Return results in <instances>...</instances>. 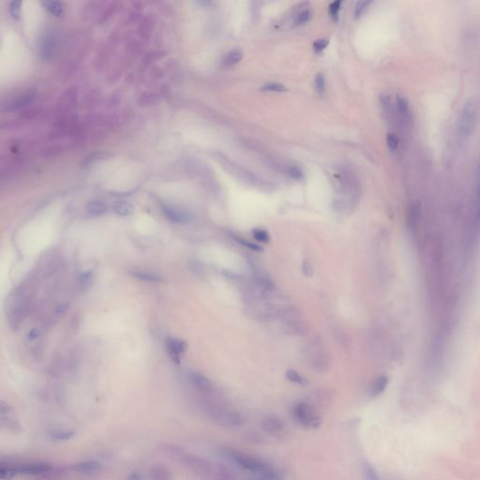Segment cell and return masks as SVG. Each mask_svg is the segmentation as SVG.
Masks as SVG:
<instances>
[{"label": "cell", "mask_w": 480, "mask_h": 480, "mask_svg": "<svg viewBox=\"0 0 480 480\" xmlns=\"http://www.w3.org/2000/svg\"><path fill=\"white\" fill-rule=\"evenodd\" d=\"M371 4V1H359L356 3L354 8V16L359 17L367 10V8Z\"/></svg>", "instance_id": "38"}, {"label": "cell", "mask_w": 480, "mask_h": 480, "mask_svg": "<svg viewBox=\"0 0 480 480\" xmlns=\"http://www.w3.org/2000/svg\"><path fill=\"white\" fill-rule=\"evenodd\" d=\"M235 240H236V241H238V242L240 243V245H242V246L246 247L247 249H249V250H251V251H253V252H260V251H262V250H263V249H262L259 245L254 244V243L251 242V241H249V240H244V239H242V238H239V237L235 238Z\"/></svg>", "instance_id": "37"}, {"label": "cell", "mask_w": 480, "mask_h": 480, "mask_svg": "<svg viewBox=\"0 0 480 480\" xmlns=\"http://www.w3.org/2000/svg\"><path fill=\"white\" fill-rule=\"evenodd\" d=\"M107 156H108V154H106V153H96V154H93V155L89 156V158H87V160L85 161V165H92L93 163H96L97 161L104 160Z\"/></svg>", "instance_id": "40"}, {"label": "cell", "mask_w": 480, "mask_h": 480, "mask_svg": "<svg viewBox=\"0 0 480 480\" xmlns=\"http://www.w3.org/2000/svg\"><path fill=\"white\" fill-rule=\"evenodd\" d=\"M90 280H91V275H89V274H84L82 276V282H83V284L89 285Z\"/></svg>", "instance_id": "45"}, {"label": "cell", "mask_w": 480, "mask_h": 480, "mask_svg": "<svg viewBox=\"0 0 480 480\" xmlns=\"http://www.w3.org/2000/svg\"><path fill=\"white\" fill-rule=\"evenodd\" d=\"M261 90L264 92H285L287 91V89L277 82H269L265 84Z\"/></svg>", "instance_id": "30"}, {"label": "cell", "mask_w": 480, "mask_h": 480, "mask_svg": "<svg viewBox=\"0 0 480 480\" xmlns=\"http://www.w3.org/2000/svg\"><path fill=\"white\" fill-rule=\"evenodd\" d=\"M479 116V106L475 101H469L463 105L457 120V143L463 144L476 128Z\"/></svg>", "instance_id": "3"}, {"label": "cell", "mask_w": 480, "mask_h": 480, "mask_svg": "<svg viewBox=\"0 0 480 480\" xmlns=\"http://www.w3.org/2000/svg\"><path fill=\"white\" fill-rule=\"evenodd\" d=\"M73 470L75 471L79 474H84V475H89V474H94L97 472H100L101 469V464L97 461H83L76 462L73 466Z\"/></svg>", "instance_id": "13"}, {"label": "cell", "mask_w": 480, "mask_h": 480, "mask_svg": "<svg viewBox=\"0 0 480 480\" xmlns=\"http://www.w3.org/2000/svg\"><path fill=\"white\" fill-rule=\"evenodd\" d=\"M262 429L272 436H281L286 432L284 421L277 416H266L261 421Z\"/></svg>", "instance_id": "9"}, {"label": "cell", "mask_w": 480, "mask_h": 480, "mask_svg": "<svg viewBox=\"0 0 480 480\" xmlns=\"http://www.w3.org/2000/svg\"><path fill=\"white\" fill-rule=\"evenodd\" d=\"M52 470L50 464L45 462H29L24 463L16 468L18 474L25 476H44L49 474Z\"/></svg>", "instance_id": "10"}, {"label": "cell", "mask_w": 480, "mask_h": 480, "mask_svg": "<svg viewBox=\"0 0 480 480\" xmlns=\"http://www.w3.org/2000/svg\"><path fill=\"white\" fill-rule=\"evenodd\" d=\"M163 210H164V213L165 215L173 222H176V223H183V222H188L189 221H190L191 219V216L189 213L183 211V210H180L178 208H176V207H172V206H168V205H165L163 207Z\"/></svg>", "instance_id": "12"}, {"label": "cell", "mask_w": 480, "mask_h": 480, "mask_svg": "<svg viewBox=\"0 0 480 480\" xmlns=\"http://www.w3.org/2000/svg\"><path fill=\"white\" fill-rule=\"evenodd\" d=\"M127 480H143V477L138 472H132L128 476Z\"/></svg>", "instance_id": "44"}, {"label": "cell", "mask_w": 480, "mask_h": 480, "mask_svg": "<svg viewBox=\"0 0 480 480\" xmlns=\"http://www.w3.org/2000/svg\"><path fill=\"white\" fill-rule=\"evenodd\" d=\"M113 210L114 213H116L118 216L122 217H128L131 216L134 212L133 206L126 202H115L113 204Z\"/></svg>", "instance_id": "21"}, {"label": "cell", "mask_w": 480, "mask_h": 480, "mask_svg": "<svg viewBox=\"0 0 480 480\" xmlns=\"http://www.w3.org/2000/svg\"><path fill=\"white\" fill-rule=\"evenodd\" d=\"M252 234L253 238L260 243L267 244L270 241L269 233L263 228H254L252 231Z\"/></svg>", "instance_id": "26"}, {"label": "cell", "mask_w": 480, "mask_h": 480, "mask_svg": "<svg viewBox=\"0 0 480 480\" xmlns=\"http://www.w3.org/2000/svg\"><path fill=\"white\" fill-rule=\"evenodd\" d=\"M315 88L318 94L324 95L326 92V79L322 74H318L315 77Z\"/></svg>", "instance_id": "36"}, {"label": "cell", "mask_w": 480, "mask_h": 480, "mask_svg": "<svg viewBox=\"0 0 480 480\" xmlns=\"http://www.w3.org/2000/svg\"><path fill=\"white\" fill-rule=\"evenodd\" d=\"M46 9L50 12L52 14L54 15H56V16H59L63 13V5L59 2H56V1H48V2H45L44 3Z\"/></svg>", "instance_id": "29"}, {"label": "cell", "mask_w": 480, "mask_h": 480, "mask_svg": "<svg viewBox=\"0 0 480 480\" xmlns=\"http://www.w3.org/2000/svg\"><path fill=\"white\" fill-rule=\"evenodd\" d=\"M190 381L194 388L204 396H211L214 393V386L211 381L200 373H191Z\"/></svg>", "instance_id": "11"}, {"label": "cell", "mask_w": 480, "mask_h": 480, "mask_svg": "<svg viewBox=\"0 0 480 480\" xmlns=\"http://www.w3.org/2000/svg\"><path fill=\"white\" fill-rule=\"evenodd\" d=\"M152 480H172L171 471L162 464H157L150 470Z\"/></svg>", "instance_id": "17"}, {"label": "cell", "mask_w": 480, "mask_h": 480, "mask_svg": "<svg viewBox=\"0 0 480 480\" xmlns=\"http://www.w3.org/2000/svg\"><path fill=\"white\" fill-rule=\"evenodd\" d=\"M55 42L50 33H46L40 42V54L44 59L50 58L54 52Z\"/></svg>", "instance_id": "16"}, {"label": "cell", "mask_w": 480, "mask_h": 480, "mask_svg": "<svg viewBox=\"0 0 480 480\" xmlns=\"http://www.w3.org/2000/svg\"><path fill=\"white\" fill-rule=\"evenodd\" d=\"M20 7H21V2L20 1H13V2L11 3L10 12H11L13 17H14V18H18L19 17Z\"/></svg>", "instance_id": "41"}, {"label": "cell", "mask_w": 480, "mask_h": 480, "mask_svg": "<svg viewBox=\"0 0 480 480\" xmlns=\"http://www.w3.org/2000/svg\"><path fill=\"white\" fill-rule=\"evenodd\" d=\"M107 205L101 201H92L89 203L87 205V210L89 214L94 216H100L107 212Z\"/></svg>", "instance_id": "23"}, {"label": "cell", "mask_w": 480, "mask_h": 480, "mask_svg": "<svg viewBox=\"0 0 480 480\" xmlns=\"http://www.w3.org/2000/svg\"><path fill=\"white\" fill-rule=\"evenodd\" d=\"M286 172H287V174H288V175H289L292 178L296 179V180H301V179H302L304 177L302 170H301L298 166H295V165H291V166H288V167H287Z\"/></svg>", "instance_id": "35"}, {"label": "cell", "mask_w": 480, "mask_h": 480, "mask_svg": "<svg viewBox=\"0 0 480 480\" xmlns=\"http://www.w3.org/2000/svg\"><path fill=\"white\" fill-rule=\"evenodd\" d=\"M243 58V52L236 48L233 50H230L227 54L223 56L222 58V65L224 67H232L237 64L240 63Z\"/></svg>", "instance_id": "18"}, {"label": "cell", "mask_w": 480, "mask_h": 480, "mask_svg": "<svg viewBox=\"0 0 480 480\" xmlns=\"http://www.w3.org/2000/svg\"><path fill=\"white\" fill-rule=\"evenodd\" d=\"M292 415L295 420L306 429H318L322 425V417L314 405L298 403L294 406Z\"/></svg>", "instance_id": "5"}, {"label": "cell", "mask_w": 480, "mask_h": 480, "mask_svg": "<svg viewBox=\"0 0 480 480\" xmlns=\"http://www.w3.org/2000/svg\"><path fill=\"white\" fill-rule=\"evenodd\" d=\"M321 342H313L308 347V361L316 372H326L330 367L329 354Z\"/></svg>", "instance_id": "6"}, {"label": "cell", "mask_w": 480, "mask_h": 480, "mask_svg": "<svg viewBox=\"0 0 480 480\" xmlns=\"http://www.w3.org/2000/svg\"><path fill=\"white\" fill-rule=\"evenodd\" d=\"M37 337H38V330L33 329V330L29 333V339L33 340V339H36Z\"/></svg>", "instance_id": "46"}, {"label": "cell", "mask_w": 480, "mask_h": 480, "mask_svg": "<svg viewBox=\"0 0 480 480\" xmlns=\"http://www.w3.org/2000/svg\"><path fill=\"white\" fill-rule=\"evenodd\" d=\"M74 436V431L71 430H65V429L53 430V431H51L50 433L51 439L53 441H55V442L69 441Z\"/></svg>", "instance_id": "20"}, {"label": "cell", "mask_w": 480, "mask_h": 480, "mask_svg": "<svg viewBox=\"0 0 480 480\" xmlns=\"http://www.w3.org/2000/svg\"><path fill=\"white\" fill-rule=\"evenodd\" d=\"M171 452L177 457L179 462L195 475L203 479L212 480L216 464L200 456L194 455L180 449L172 448Z\"/></svg>", "instance_id": "2"}, {"label": "cell", "mask_w": 480, "mask_h": 480, "mask_svg": "<svg viewBox=\"0 0 480 480\" xmlns=\"http://www.w3.org/2000/svg\"><path fill=\"white\" fill-rule=\"evenodd\" d=\"M211 480H240V479L225 465L216 464L214 474Z\"/></svg>", "instance_id": "15"}, {"label": "cell", "mask_w": 480, "mask_h": 480, "mask_svg": "<svg viewBox=\"0 0 480 480\" xmlns=\"http://www.w3.org/2000/svg\"><path fill=\"white\" fill-rule=\"evenodd\" d=\"M311 17H312L311 11L309 9H305V10L298 12L297 14L295 15V25H303V24H306L307 22L310 21Z\"/></svg>", "instance_id": "31"}, {"label": "cell", "mask_w": 480, "mask_h": 480, "mask_svg": "<svg viewBox=\"0 0 480 480\" xmlns=\"http://www.w3.org/2000/svg\"><path fill=\"white\" fill-rule=\"evenodd\" d=\"M329 40L328 38H319L314 42V49L316 53H321L325 50L329 45Z\"/></svg>", "instance_id": "39"}, {"label": "cell", "mask_w": 480, "mask_h": 480, "mask_svg": "<svg viewBox=\"0 0 480 480\" xmlns=\"http://www.w3.org/2000/svg\"><path fill=\"white\" fill-rule=\"evenodd\" d=\"M387 144H388V148L391 151H396L398 149V148H399V145H400V140H399V137L397 136V134H395L393 132L388 133V135H387Z\"/></svg>", "instance_id": "33"}, {"label": "cell", "mask_w": 480, "mask_h": 480, "mask_svg": "<svg viewBox=\"0 0 480 480\" xmlns=\"http://www.w3.org/2000/svg\"><path fill=\"white\" fill-rule=\"evenodd\" d=\"M203 406L207 417L218 426L233 429L239 428L245 422V418L240 413L225 406L212 402H205Z\"/></svg>", "instance_id": "1"}, {"label": "cell", "mask_w": 480, "mask_h": 480, "mask_svg": "<svg viewBox=\"0 0 480 480\" xmlns=\"http://www.w3.org/2000/svg\"><path fill=\"white\" fill-rule=\"evenodd\" d=\"M395 114L396 118L403 126L406 129L411 128L413 123V113L407 99L402 95H397L396 97Z\"/></svg>", "instance_id": "8"}, {"label": "cell", "mask_w": 480, "mask_h": 480, "mask_svg": "<svg viewBox=\"0 0 480 480\" xmlns=\"http://www.w3.org/2000/svg\"><path fill=\"white\" fill-rule=\"evenodd\" d=\"M316 401L320 404H326L330 398L329 394L327 391H318L315 394Z\"/></svg>", "instance_id": "42"}, {"label": "cell", "mask_w": 480, "mask_h": 480, "mask_svg": "<svg viewBox=\"0 0 480 480\" xmlns=\"http://www.w3.org/2000/svg\"><path fill=\"white\" fill-rule=\"evenodd\" d=\"M286 379L289 380L292 383H295V384H297L299 386H306L308 384V381L307 379L301 376L297 371L294 370V369H288L286 371Z\"/></svg>", "instance_id": "27"}, {"label": "cell", "mask_w": 480, "mask_h": 480, "mask_svg": "<svg viewBox=\"0 0 480 480\" xmlns=\"http://www.w3.org/2000/svg\"><path fill=\"white\" fill-rule=\"evenodd\" d=\"M388 379L387 376L381 375L379 377H377L376 380L373 382V385L371 387L370 395L372 397L379 396L380 394H382L383 392L385 391V389L388 387Z\"/></svg>", "instance_id": "19"}, {"label": "cell", "mask_w": 480, "mask_h": 480, "mask_svg": "<svg viewBox=\"0 0 480 480\" xmlns=\"http://www.w3.org/2000/svg\"><path fill=\"white\" fill-rule=\"evenodd\" d=\"M341 5H342V2L341 1H335V2H332L330 5H329V13H330V16L332 18L333 21L337 22L339 20V13L341 11Z\"/></svg>", "instance_id": "32"}, {"label": "cell", "mask_w": 480, "mask_h": 480, "mask_svg": "<svg viewBox=\"0 0 480 480\" xmlns=\"http://www.w3.org/2000/svg\"><path fill=\"white\" fill-rule=\"evenodd\" d=\"M166 345H167L168 352L171 354L172 358L175 359V361H177V359L180 357L181 354L184 353V351L186 350V347H187V345L184 341L174 339V338L168 339L166 341Z\"/></svg>", "instance_id": "14"}, {"label": "cell", "mask_w": 480, "mask_h": 480, "mask_svg": "<svg viewBox=\"0 0 480 480\" xmlns=\"http://www.w3.org/2000/svg\"><path fill=\"white\" fill-rule=\"evenodd\" d=\"M361 472L364 480H382L376 469L369 462H363L361 464Z\"/></svg>", "instance_id": "22"}, {"label": "cell", "mask_w": 480, "mask_h": 480, "mask_svg": "<svg viewBox=\"0 0 480 480\" xmlns=\"http://www.w3.org/2000/svg\"><path fill=\"white\" fill-rule=\"evenodd\" d=\"M132 275L135 277V278H138L140 280H144V281H147V282H158L160 280H162V278L160 276H158L157 274L155 273H151V272H148V271H142V270H135L133 272H131Z\"/></svg>", "instance_id": "24"}, {"label": "cell", "mask_w": 480, "mask_h": 480, "mask_svg": "<svg viewBox=\"0 0 480 480\" xmlns=\"http://www.w3.org/2000/svg\"><path fill=\"white\" fill-rule=\"evenodd\" d=\"M16 468L13 467H1L0 468V478L3 480H13V478L17 475Z\"/></svg>", "instance_id": "34"}, {"label": "cell", "mask_w": 480, "mask_h": 480, "mask_svg": "<svg viewBox=\"0 0 480 480\" xmlns=\"http://www.w3.org/2000/svg\"><path fill=\"white\" fill-rule=\"evenodd\" d=\"M34 99H35V96L32 93L24 94V95L18 97L15 101H13L12 105H11L12 110H17V109H20L24 106H26L29 103H31Z\"/></svg>", "instance_id": "25"}, {"label": "cell", "mask_w": 480, "mask_h": 480, "mask_svg": "<svg viewBox=\"0 0 480 480\" xmlns=\"http://www.w3.org/2000/svg\"><path fill=\"white\" fill-rule=\"evenodd\" d=\"M222 455L224 460L230 462L231 463H234L238 467L256 475L272 469L267 462H265V461L259 458L239 452L233 449H228V448L222 449Z\"/></svg>", "instance_id": "4"}, {"label": "cell", "mask_w": 480, "mask_h": 480, "mask_svg": "<svg viewBox=\"0 0 480 480\" xmlns=\"http://www.w3.org/2000/svg\"><path fill=\"white\" fill-rule=\"evenodd\" d=\"M281 320L285 323L287 328L292 329L298 335H303L307 332V327L303 321L301 314L295 309L287 308L281 312Z\"/></svg>", "instance_id": "7"}, {"label": "cell", "mask_w": 480, "mask_h": 480, "mask_svg": "<svg viewBox=\"0 0 480 480\" xmlns=\"http://www.w3.org/2000/svg\"><path fill=\"white\" fill-rule=\"evenodd\" d=\"M253 480H282V478L272 468L271 470L256 475V477Z\"/></svg>", "instance_id": "28"}, {"label": "cell", "mask_w": 480, "mask_h": 480, "mask_svg": "<svg viewBox=\"0 0 480 480\" xmlns=\"http://www.w3.org/2000/svg\"><path fill=\"white\" fill-rule=\"evenodd\" d=\"M302 272H303L304 275L307 277H312L314 275V269L309 262L304 261L302 263Z\"/></svg>", "instance_id": "43"}]
</instances>
